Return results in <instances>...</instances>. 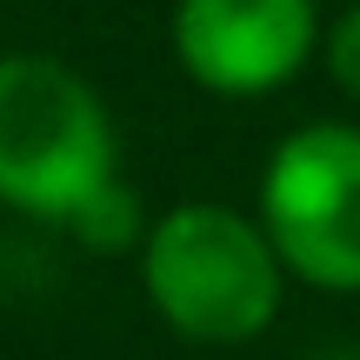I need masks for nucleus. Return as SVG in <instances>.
<instances>
[{
    "instance_id": "nucleus-1",
    "label": "nucleus",
    "mask_w": 360,
    "mask_h": 360,
    "mask_svg": "<svg viewBox=\"0 0 360 360\" xmlns=\"http://www.w3.org/2000/svg\"><path fill=\"white\" fill-rule=\"evenodd\" d=\"M141 294L167 334L193 347H247L287 300V267L254 214L180 200L141 240Z\"/></svg>"
},
{
    "instance_id": "nucleus-2",
    "label": "nucleus",
    "mask_w": 360,
    "mask_h": 360,
    "mask_svg": "<svg viewBox=\"0 0 360 360\" xmlns=\"http://www.w3.org/2000/svg\"><path fill=\"white\" fill-rule=\"evenodd\" d=\"M120 180V134L87 74L53 53H0V207L67 227Z\"/></svg>"
},
{
    "instance_id": "nucleus-3",
    "label": "nucleus",
    "mask_w": 360,
    "mask_h": 360,
    "mask_svg": "<svg viewBox=\"0 0 360 360\" xmlns=\"http://www.w3.org/2000/svg\"><path fill=\"white\" fill-rule=\"evenodd\" d=\"M254 220L287 281L360 294V120H307L260 167Z\"/></svg>"
},
{
    "instance_id": "nucleus-4",
    "label": "nucleus",
    "mask_w": 360,
    "mask_h": 360,
    "mask_svg": "<svg viewBox=\"0 0 360 360\" xmlns=\"http://www.w3.org/2000/svg\"><path fill=\"white\" fill-rule=\"evenodd\" d=\"M321 0H174V60L220 101H267L321 53Z\"/></svg>"
},
{
    "instance_id": "nucleus-5",
    "label": "nucleus",
    "mask_w": 360,
    "mask_h": 360,
    "mask_svg": "<svg viewBox=\"0 0 360 360\" xmlns=\"http://www.w3.org/2000/svg\"><path fill=\"white\" fill-rule=\"evenodd\" d=\"M147 227H154V220L141 214V193H134L127 180H114L107 193H94V200L67 220V233H74L87 254H141Z\"/></svg>"
},
{
    "instance_id": "nucleus-6",
    "label": "nucleus",
    "mask_w": 360,
    "mask_h": 360,
    "mask_svg": "<svg viewBox=\"0 0 360 360\" xmlns=\"http://www.w3.org/2000/svg\"><path fill=\"white\" fill-rule=\"evenodd\" d=\"M321 60H327V80H334L347 101H360V0L340 7L321 34Z\"/></svg>"
},
{
    "instance_id": "nucleus-7",
    "label": "nucleus",
    "mask_w": 360,
    "mask_h": 360,
    "mask_svg": "<svg viewBox=\"0 0 360 360\" xmlns=\"http://www.w3.org/2000/svg\"><path fill=\"white\" fill-rule=\"evenodd\" d=\"M321 360H360V347H340V354H321Z\"/></svg>"
}]
</instances>
